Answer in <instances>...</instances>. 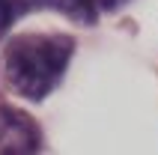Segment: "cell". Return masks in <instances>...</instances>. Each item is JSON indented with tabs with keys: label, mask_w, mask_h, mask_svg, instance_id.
<instances>
[{
	"label": "cell",
	"mask_w": 158,
	"mask_h": 155,
	"mask_svg": "<svg viewBox=\"0 0 158 155\" xmlns=\"http://www.w3.org/2000/svg\"><path fill=\"white\" fill-rule=\"evenodd\" d=\"M69 36H18L3 57L6 81L18 95L39 102L60 84L72 57Z\"/></svg>",
	"instance_id": "cell-1"
},
{
	"label": "cell",
	"mask_w": 158,
	"mask_h": 155,
	"mask_svg": "<svg viewBox=\"0 0 158 155\" xmlns=\"http://www.w3.org/2000/svg\"><path fill=\"white\" fill-rule=\"evenodd\" d=\"M39 131L33 119L12 107H0V155H36Z\"/></svg>",
	"instance_id": "cell-2"
},
{
	"label": "cell",
	"mask_w": 158,
	"mask_h": 155,
	"mask_svg": "<svg viewBox=\"0 0 158 155\" xmlns=\"http://www.w3.org/2000/svg\"><path fill=\"white\" fill-rule=\"evenodd\" d=\"M24 6L57 9V12L69 15L72 21H81V24H93L96 21V0H24Z\"/></svg>",
	"instance_id": "cell-3"
},
{
	"label": "cell",
	"mask_w": 158,
	"mask_h": 155,
	"mask_svg": "<svg viewBox=\"0 0 158 155\" xmlns=\"http://www.w3.org/2000/svg\"><path fill=\"white\" fill-rule=\"evenodd\" d=\"M12 12H15L12 0H0V33L9 27V21H12Z\"/></svg>",
	"instance_id": "cell-4"
},
{
	"label": "cell",
	"mask_w": 158,
	"mask_h": 155,
	"mask_svg": "<svg viewBox=\"0 0 158 155\" xmlns=\"http://www.w3.org/2000/svg\"><path fill=\"white\" fill-rule=\"evenodd\" d=\"M107 3H110V6H114V3H116V0H107Z\"/></svg>",
	"instance_id": "cell-5"
}]
</instances>
